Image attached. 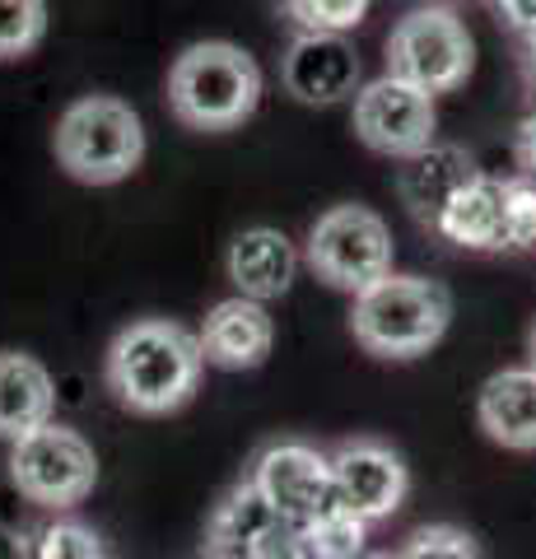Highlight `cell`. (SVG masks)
Segmentation results:
<instances>
[{
	"mask_svg": "<svg viewBox=\"0 0 536 559\" xmlns=\"http://www.w3.org/2000/svg\"><path fill=\"white\" fill-rule=\"evenodd\" d=\"M350 121L355 135L365 140L373 154H388V159H415L420 150L434 145L439 131V108L434 94L415 90V84L396 80V75H378L350 103Z\"/></svg>",
	"mask_w": 536,
	"mask_h": 559,
	"instance_id": "obj_8",
	"label": "cell"
},
{
	"mask_svg": "<svg viewBox=\"0 0 536 559\" xmlns=\"http://www.w3.org/2000/svg\"><path fill=\"white\" fill-rule=\"evenodd\" d=\"M332 485L336 499L365 522H383L406 503L410 471L402 452L378 439H350L332 452Z\"/></svg>",
	"mask_w": 536,
	"mask_h": 559,
	"instance_id": "obj_10",
	"label": "cell"
},
{
	"mask_svg": "<svg viewBox=\"0 0 536 559\" xmlns=\"http://www.w3.org/2000/svg\"><path fill=\"white\" fill-rule=\"evenodd\" d=\"M373 559H406V555H373Z\"/></svg>",
	"mask_w": 536,
	"mask_h": 559,
	"instance_id": "obj_32",
	"label": "cell"
},
{
	"mask_svg": "<svg viewBox=\"0 0 536 559\" xmlns=\"http://www.w3.org/2000/svg\"><path fill=\"white\" fill-rule=\"evenodd\" d=\"M51 411H57V382L43 359L24 349H0V439H28L33 429L51 425Z\"/></svg>",
	"mask_w": 536,
	"mask_h": 559,
	"instance_id": "obj_16",
	"label": "cell"
},
{
	"mask_svg": "<svg viewBox=\"0 0 536 559\" xmlns=\"http://www.w3.org/2000/svg\"><path fill=\"white\" fill-rule=\"evenodd\" d=\"M476 419L486 439L509 452H536V369H504L495 373L476 401Z\"/></svg>",
	"mask_w": 536,
	"mask_h": 559,
	"instance_id": "obj_17",
	"label": "cell"
},
{
	"mask_svg": "<svg viewBox=\"0 0 536 559\" xmlns=\"http://www.w3.org/2000/svg\"><path fill=\"white\" fill-rule=\"evenodd\" d=\"M517 159H523L527 178L536 182V112L523 121V131H517Z\"/></svg>",
	"mask_w": 536,
	"mask_h": 559,
	"instance_id": "obj_28",
	"label": "cell"
},
{
	"mask_svg": "<svg viewBox=\"0 0 536 559\" xmlns=\"http://www.w3.org/2000/svg\"><path fill=\"white\" fill-rule=\"evenodd\" d=\"M205 559H248V555H234V550H205Z\"/></svg>",
	"mask_w": 536,
	"mask_h": 559,
	"instance_id": "obj_31",
	"label": "cell"
},
{
	"mask_svg": "<svg viewBox=\"0 0 536 559\" xmlns=\"http://www.w3.org/2000/svg\"><path fill=\"white\" fill-rule=\"evenodd\" d=\"M523 70H527V80L536 90V33H527V38H523Z\"/></svg>",
	"mask_w": 536,
	"mask_h": 559,
	"instance_id": "obj_29",
	"label": "cell"
},
{
	"mask_svg": "<svg viewBox=\"0 0 536 559\" xmlns=\"http://www.w3.org/2000/svg\"><path fill=\"white\" fill-rule=\"evenodd\" d=\"M0 559H38V550H33V540L20 527L0 522Z\"/></svg>",
	"mask_w": 536,
	"mask_h": 559,
	"instance_id": "obj_27",
	"label": "cell"
},
{
	"mask_svg": "<svg viewBox=\"0 0 536 559\" xmlns=\"http://www.w3.org/2000/svg\"><path fill=\"white\" fill-rule=\"evenodd\" d=\"M196 336H201L205 364L229 369V373H243V369H262V364L271 359L275 322H271L266 304L234 294V299H219L211 312H205Z\"/></svg>",
	"mask_w": 536,
	"mask_h": 559,
	"instance_id": "obj_12",
	"label": "cell"
},
{
	"mask_svg": "<svg viewBox=\"0 0 536 559\" xmlns=\"http://www.w3.org/2000/svg\"><path fill=\"white\" fill-rule=\"evenodd\" d=\"M252 485L266 495V503L281 518L289 522H313L318 513H326L336 499V485H332V457L308 443H271L257 452L252 462Z\"/></svg>",
	"mask_w": 536,
	"mask_h": 559,
	"instance_id": "obj_9",
	"label": "cell"
},
{
	"mask_svg": "<svg viewBox=\"0 0 536 559\" xmlns=\"http://www.w3.org/2000/svg\"><path fill=\"white\" fill-rule=\"evenodd\" d=\"M10 480L28 503L43 509H75L94 495L98 457L94 443L71 425H43L28 439L10 443Z\"/></svg>",
	"mask_w": 536,
	"mask_h": 559,
	"instance_id": "obj_7",
	"label": "cell"
},
{
	"mask_svg": "<svg viewBox=\"0 0 536 559\" xmlns=\"http://www.w3.org/2000/svg\"><path fill=\"white\" fill-rule=\"evenodd\" d=\"M47 38V0H0V61H20Z\"/></svg>",
	"mask_w": 536,
	"mask_h": 559,
	"instance_id": "obj_20",
	"label": "cell"
},
{
	"mask_svg": "<svg viewBox=\"0 0 536 559\" xmlns=\"http://www.w3.org/2000/svg\"><path fill=\"white\" fill-rule=\"evenodd\" d=\"M434 234L466 252H509V191L504 178L476 173L453 201L443 205Z\"/></svg>",
	"mask_w": 536,
	"mask_h": 559,
	"instance_id": "obj_14",
	"label": "cell"
},
{
	"mask_svg": "<svg viewBox=\"0 0 536 559\" xmlns=\"http://www.w3.org/2000/svg\"><path fill=\"white\" fill-rule=\"evenodd\" d=\"M281 5L299 33H341V38L369 14V0H281Z\"/></svg>",
	"mask_w": 536,
	"mask_h": 559,
	"instance_id": "obj_21",
	"label": "cell"
},
{
	"mask_svg": "<svg viewBox=\"0 0 536 559\" xmlns=\"http://www.w3.org/2000/svg\"><path fill=\"white\" fill-rule=\"evenodd\" d=\"M308 546H313V559H365L369 522L355 518L345 503H332L326 513L308 522Z\"/></svg>",
	"mask_w": 536,
	"mask_h": 559,
	"instance_id": "obj_19",
	"label": "cell"
},
{
	"mask_svg": "<svg viewBox=\"0 0 536 559\" xmlns=\"http://www.w3.org/2000/svg\"><path fill=\"white\" fill-rule=\"evenodd\" d=\"M406 559H480L476 540L462 527H425L406 540Z\"/></svg>",
	"mask_w": 536,
	"mask_h": 559,
	"instance_id": "obj_24",
	"label": "cell"
},
{
	"mask_svg": "<svg viewBox=\"0 0 536 559\" xmlns=\"http://www.w3.org/2000/svg\"><path fill=\"white\" fill-rule=\"evenodd\" d=\"M495 10L504 14V24L517 28L527 38V33H536V0H495Z\"/></svg>",
	"mask_w": 536,
	"mask_h": 559,
	"instance_id": "obj_26",
	"label": "cell"
},
{
	"mask_svg": "<svg viewBox=\"0 0 536 559\" xmlns=\"http://www.w3.org/2000/svg\"><path fill=\"white\" fill-rule=\"evenodd\" d=\"M299 248L285 229H271V224H252V229H238L229 238V252H224V275L229 285L243 294V299H281L289 294L294 275H299Z\"/></svg>",
	"mask_w": 536,
	"mask_h": 559,
	"instance_id": "obj_13",
	"label": "cell"
},
{
	"mask_svg": "<svg viewBox=\"0 0 536 559\" xmlns=\"http://www.w3.org/2000/svg\"><path fill=\"white\" fill-rule=\"evenodd\" d=\"M257 103H262V66L238 43L205 38L182 47L168 66V108L192 131H234L257 112Z\"/></svg>",
	"mask_w": 536,
	"mask_h": 559,
	"instance_id": "obj_2",
	"label": "cell"
},
{
	"mask_svg": "<svg viewBox=\"0 0 536 559\" xmlns=\"http://www.w3.org/2000/svg\"><path fill=\"white\" fill-rule=\"evenodd\" d=\"M509 191V252L536 248V182L527 178H504Z\"/></svg>",
	"mask_w": 536,
	"mask_h": 559,
	"instance_id": "obj_23",
	"label": "cell"
},
{
	"mask_svg": "<svg viewBox=\"0 0 536 559\" xmlns=\"http://www.w3.org/2000/svg\"><path fill=\"white\" fill-rule=\"evenodd\" d=\"M476 159L466 154L462 145H429L420 150L415 159H402V173H396V197H402V205L410 210L420 224H429L434 229L443 205L457 197V191L476 178Z\"/></svg>",
	"mask_w": 536,
	"mask_h": 559,
	"instance_id": "obj_15",
	"label": "cell"
},
{
	"mask_svg": "<svg viewBox=\"0 0 536 559\" xmlns=\"http://www.w3.org/2000/svg\"><path fill=\"white\" fill-rule=\"evenodd\" d=\"M303 261L322 285L341 294H365L383 275H392V229L378 210L341 201L313 219L303 238Z\"/></svg>",
	"mask_w": 536,
	"mask_h": 559,
	"instance_id": "obj_5",
	"label": "cell"
},
{
	"mask_svg": "<svg viewBox=\"0 0 536 559\" xmlns=\"http://www.w3.org/2000/svg\"><path fill=\"white\" fill-rule=\"evenodd\" d=\"M448 322H453V294L429 275L392 271L365 294H355L350 331L373 359H420L429 355Z\"/></svg>",
	"mask_w": 536,
	"mask_h": 559,
	"instance_id": "obj_3",
	"label": "cell"
},
{
	"mask_svg": "<svg viewBox=\"0 0 536 559\" xmlns=\"http://www.w3.org/2000/svg\"><path fill=\"white\" fill-rule=\"evenodd\" d=\"M248 559H313V546H308V527L289 518H275L271 527L257 536V546L248 550Z\"/></svg>",
	"mask_w": 536,
	"mask_h": 559,
	"instance_id": "obj_25",
	"label": "cell"
},
{
	"mask_svg": "<svg viewBox=\"0 0 536 559\" xmlns=\"http://www.w3.org/2000/svg\"><path fill=\"white\" fill-rule=\"evenodd\" d=\"M51 154L84 187L127 182L145 159V121L117 94H84L57 117Z\"/></svg>",
	"mask_w": 536,
	"mask_h": 559,
	"instance_id": "obj_4",
	"label": "cell"
},
{
	"mask_svg": "<svg viewBox=\"0 0 536 559\" xmlns=\"http://www.w3.org/2000/svg\"><path fill=\"white\" fill-rule=\"evenodd\" d=\"M476 70V38L448 5L406 10L388 33V75L425 94H453Z\"/></svg>",
	"mask_w": 536,
	"mask_h": 559,
	"instance_id": "obj_6",
	"label": "cell"
},
{
	"mask_svg": "<svg viewBox=\"0 0 536 559\" xmlns=\"http://www.w3.org/2000/svg\"><path fill=\"white\" fill-rule=\"evenodd\" d=\"M281 518L266 503V495L252 485V476L248 480H238L229 495L219 499V509H215V518H211V540L205 546L211 550H234V555H248L252 546H257V536H262L271 522Z\"/></svg>",
	"mask_w": 536,
	"mask_h": 559,
	"instance_id": "obj_18",
	"label": "cell"
},
{
	"mask_svg": "<svg viewBox=\"0 0 536 559\" xmlns=\"http://www.w3.org/2000/svg\"><path fill=\"white\" fill-rule=\"evenodd\" d=\"M281 84L308 108H332L365 90V66L359 51L341 33H299L281 57Z\"/></svg>",
	"mask_w": 536,
	"mask_h": 559,
	"instance_id": "obj_11",
	"label": "cell"
},
{
	"mask_svg": "<svg viewBox=\"0 0 536 559\" xmlns=\"http://www.w3.org/2000/svg\"><path fill=\"white\" fill-rule=\"evenodd\" d=\"M205 369L201 336L168 318H135L108 345V392L135 415H172L192 401Z\"/></svg>",
	"mask_w": 536,
	"mask_h": 559,
	"instance_id": "obj_1",
	"label": "cell"
},
{
	"mask_svg": "<svg viewBox=\"0 0 536 559\" xmlns=\"http://www.w3.org/2000/svg\"><path fill=\"white\" fill-rule=\"evenodd\" d=\"M33 550H38V559H108L103 555L98 532L84 527V522H75V518L47 522V527L38 532V540H33Z\"/></svg>",
	"mask_w": 536,
	"mask_h": 559,
	"instance_id": "obj_22",
	"label": "cell"
},
{
	"mask_svg": "<svg viewBox=\"0 0 536 559\" xmlns=\"http://www.w3.org/2000/svg\"><path fill=\"white\" fill-rule=\"evenodd\" d=\"M527 364L536 369V322H532V331H527Z\"/></svg>",
	"mask_w": 536,
	"mask_h": 559,
	"instance_id": "obj_30",
	"label": "cell"
}]
</instances>
